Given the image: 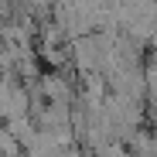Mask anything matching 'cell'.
Here are the masks:
<instances>
[{
	"mask_svg": "<svg viewBox=\"0 0 157 157\" xmlns=\"http://www.w3.org/2000/svg\"><path fill=\"white\" fill-rule=\"evenodd\" d=\"M144 86H147V99L157 102V58H150L144 68Z\"/></svg>",
	"mask_w": 157,
	"mask_h": 157,
	"instance_id": "cell-1",
	"label": "cell"
}]
</instances>
